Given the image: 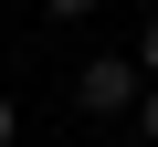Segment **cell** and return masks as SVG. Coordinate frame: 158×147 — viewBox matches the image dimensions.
Here are the masks:
<instances>
[{
    "mask_svg": "<svg viewBox=\"0 0 158 147\" xmlns=\"http://www.w3.org/2000/svg\"><path fill=\"white\" fill-rule=\"evenodd\" d=\"M42 11H53V21H95L106 0H42Z\"/></svg>",
    "mask_w": 158,
    "mask_h": 147,
    "instance_id": "3957f363",
    "label": "cell"
},
{
    "mask_svg": "<svg viewBox=\"0 0 158 147\" xmlns=\"http://www.w3.org/2000/svg\"><path fill=\"white\" fill-rule=\"evenodd\" d=\"M137 137H148V147H158V84H148V95H137Z\"/></svg>",
    "mask_w": 158,
    "mask_h": 147,
    "instance_id": "277c9868",
    "label": "cell"
},
{
    "mask_svg": "<svg viewBox=\"0 0 158 147\" xmlns=\"http://www.w3.org/2000/svg\"><path fill=\"white\" fill-rule=\"evenodd\" d=\"M137 95H148V74L127 53H85V63H74V105H85V116H137Z\"/></svg>",
    "mask_w": 158,
    "mask_h": 147,
    "instance_id": "6da1fadb",
    "label": "cell"
},
{
    "mask_svg": "<svg viewBox=\"0 0 158 147\" xmlns=\"http://www.w3.org/2000/svg\"><path fill=\"white\" fill-rule=\"evenodd\" d=\"M11 137H21V105H11V95H0V147H11Z\"/></svg>",
    "mask_w": 158,
    "mask_h": 147,
    "instance_id": "5b68a950",
    "label": "cell"
},
{
    "mask_svg": "<svg viewBox=\"0 0 158 147\" xmlns=\"http://www.w3.org/2000/svg\"><path fill=\"white\" fill-rule=\"evenodd\" d=\"M127 63H137V74H148V84H158V21H148V32H137V53H127Z\"/></svg>",
    "mask_w": 158,
    "mask_h": 147,
    "instance_id": "7a4b0ae2",
    "label": "cell"
}]
</instances>
